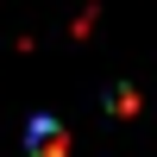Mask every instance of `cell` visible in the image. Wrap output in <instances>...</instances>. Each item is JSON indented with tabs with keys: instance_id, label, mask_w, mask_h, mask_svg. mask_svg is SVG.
<instances>
[{
	"instance_id": "6da1fadb",
	"label": "cell",
	"mask_w": 157,
	"mask_h": 157,
	"mask_svg": "<svg viewBox=\"0 0 157 157\" xmlns=\"http://www.w3.org/2000/svg\"><path fill=\"white\" fill-rule=\"evenodd\" d=\"M32 157H69V138H63V126L57 120H32Z\"/></svg>"
}]
</instances>
